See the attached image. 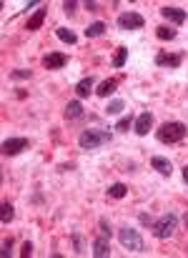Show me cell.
<instances>
[{"instance_id": "cell-1", "label": "cell", "mask_w": 188, "mask_h": 258, "mask_svg": "<svg viewBox=\"0 0 188 258\" xmlns=\"http://www.w3.org/2000/svg\"><path fill=\"white\" fill-rule=\"evenodd\" d=\"M188 136V125L181 120H166L158 131H156V141L163 146H176Z\"/></svg>"}, {"instance_id": "cell-2", "label": "cell", "mask_w": 188, "mask_h": 258, "mask_svg": "<svg viewBox=\"0 0 188 258\" xmlns=\"http://www.w3.org/2000/svg\"><path fill=\"white\" fill-rule=\"evenodd\" d=\"M113 141V133L110 131H100V128H88L78 136V146L83 151H95V148H103Z\"/></svg>"}, {"instance_id": "cell-3", "label": "cell", "mask_w": 188, "mask_h": 258, "mask_svg": "<svg viewBox=\"0 0 188 258\" xmlns=\"http://www.w3.org/2000/svg\"><path fill=\"white\" fill-rule=\"evenodd\" d=\"M118 241H120V246H123L126 251H131V253H146V241H143V236H141L136 228H131V226L118 228Z\"/></svg>"}, {"instance_id": "cell-4", "label": "cell", "mask_w": 188, "mask_h": 258, "mask_svg": "<svg viewBox=\"0 0 188 258\" xmlns=\"http://www.w3.org/2000/svg\"><path fill=\"white\" fill-rule=\"evenodd\" d=\"M153 236L158 238V241H168L176 231H178V216L176 213H163L161 218H156V223H153Z\"/></svg>"}, {"instance_id": "cell-5", "label": "cell", "mask_w": 188, "mask_h": 258, "mask_svg": "<svg viewBox=\"0 0 188 258\" xmlns=\"http://www.w3.org/2000/svg\"><path fill=\"white\" fill-rule=\"evenodd\" d=\"M115 25L120 28V30H143L146 28V18L141 15V13H136V10H123L118 18H115Z\"/></svg>"}, {"instance_id": "cell-6", "label": "cell", "mask_w": 188, "mask_h": 258, "mask_svg": "<svg viewBox=\"0 0 188 258\" xmlns=\"http://www.w3.org/2000/svg\"><path fill=\"white\" fill-rule=\"evenodd\" d=\"M28 148H30V141L28 138H20V136H13V138H5L3 141V156L5 158H15V156H20Z\"/></svg>"}, {"instance_id": "cell-7", "label": "cell", "mask_w": 188, "mask_h": 258, "mask_svg": "<svg viewBox=\"0 0 188 258\" xmlns=\"http://www.w3.org/2000/svg\"><path fill=\"white\" fill-rule=\"evenodd\" d=\"M183 58H186V53L183 50H178V53H168V50H158L156 53V66L158 68H181V63H183Z\"/></svg>"}, {"instance_id": "cell-8", "label": "cell", "mask_w": 188, "mask_h": 258, "mask_svg": "<svg viewBox=\"0 0 188 258\" xmlns=\"http://www.w3.org/2000/svg\"><path fill=\"white\" fill-rule=\"evenodd\" d=\"M158 13H161V18L168 20L171 25H183V23L188 20V13L183 10V8H178V5H163Z\"/></svg>"}, {"instance_id": "cell-9", "label": "cell", "mask_w": 188, "mask_h": 258, "mask_svg": "<svg viewBox=\"0 0 188 258\" xmlns=\"http://www.w3.org/2000/svg\"><path fill=\"white\" fill-rule=\"evenodd\" d=\"M66 66H68V53H63V50H53V53H48L43 58V68L45 71H60Z\"/></svg>"}, {"instance_id": "cell-10", "label": "cell", "mask_w": 188, "mask_h": 258, "mask_svg": "<svg viewBox=\"0 0 188 258\" xmlns=\"http://www.w3.org/2000/svg\"><path fill=\"white\" fill-rule=\"evenodd\" d=\"M151 128H153V113H148V110L138 113V115H136V123H133V133L143 138V136H148Z\"/></svg>"}, {"instance_id": "cell-11", "label": "cell", "mask_w": 188, "mask_h": 258, "mask_svg": "<svg viewBox=\"0 0 188 258\" xmlns=\"http://www.w3.org/2000/svg\"><path fill=\"white\" fill-rule=\"evenodd\" d=\"M93 93H95V78L93 76H88V78H83V81H78V83H76V95H78V100L91 98Z\"/></svg>"}, {"instance_id": "cell-12", "label": "cell", "mask_w": 188, "mask_h": 258, "mask_svg": "<svg viewBox=\"0 0 188 258\" xmlns=\"http://www.w3.org/2000/svg\"><path fill=\"white\" fill-rule=\"evenodd\" d=\"M151 168H153V171H158L163 178H171V173H173L171 161H168V158H163V156H153V158H151Z\"/></svg>"}, {"instance_id": "cell-13", "label": "cell", "mask_w": 188, "mask_h": 258, "mask_svg": "<svg viewBox=\"0 0 188 258\" xmlns=\"http://www.w3.org/2000/svg\"><path fill=\"white\" fill-rule=\"evenodd\" d=\"M91 248H93L91 253H93L95 258H108V256H110V238H105V236H98V238L93 241V246H91Z\"/></svg>"}, {"instance_id": "cell-14", "label": "cell", "mask_w": 188, "mask_h": 258, "mask_svg": "<svg viewBox=\"0 0 188 258\" xmlns=\"http://www.w3.org/2000/svg\"><path fill=\"white\" fill-rule=\"evenodd\" d=\"M45 15H48V10H45V5H43L40 10H35V13L28 18L25 30H40V28H43V23H45Z\"/></svg>"}, {"instance_id": "cell-15", "label": "cell", "mask_w": 188, "mask_h": 258, "mask_svg": "<svg viewBox=\"0 0 188 258\" xmlns=\"http://www.w3.org/2000/svg\"><path fill=\"white\" fill-rule=\"evenodd\" d=\"M83 103L81 100H71L68 105H66V120H81L83 118Z\"/></svg>"}, {"instance_id": "cell-16", "label": "cell", "mask_w": 188, "mask_h": 258, "mask_svg": "<svg viewBox=\"0 0 188 258\" xmlns=\"http://www.w3.org/2000/svg\"><path fill=\"white\" fill-rule=\"evenodd\" d=\"M115 88H118V81H115V78L100 81L98 88H95V95H98V98H108V95H113V93H115Z\"/></svg>"}, {"instance_id": "cell-17", "label": "cell", "mask_w": 188, "mask_h": 258, "mask_svg": "<svg viewBox=\"0 0 188 258\" xmlns=\"http://www.w3.org/2000/svg\"><path fill=\"white\" fill-rule=\"evenodd\" d=\"M105 30H108V25H105L103 20H95V23H91V25L86 28V38H88V40L100 38V35H105Z\"/></svg>"}, {"instance_id": "cell-18", "label": "cell", "mask_w": 188, "mask_h": 258, "mask_svg": "<svg viewBox=\"0 0 188 258\" xmlns=\"http://www.w3.org/2000/svg\"><path fill=\"white\" fill-rule=\"evenodd\" d=\"M156 38L158 40H176L178 38V30H173L171 25H158L156 28Z\"/></svg>"}, {"instance_id": "cell-19", "label": "cell", "mask_w": 188, "mask_h": 258, "mask_svg": "<svg viewBox=\"0 0 188 258\" xmlns=\"http://www.w3.org/2000/svg\"><path fill=\"white\" fill-rule=\"evenodd\" d=\"M55 35H58V40H63L68 45H76L78 43V35L73 30H68V28H55Z\"/></svg>"}, {"instance_id": "cell-20", "label": "cell", "mask_w": 188, "mask_h": 258, "mask_svg": "<svg viewBox=\"0 0 188 258\" xmlns=\"http://www.w3.org/2000/svg\"><path fill=\"white\" fill-rule=\"evenodd\" d=\"M126 193H128L126 183H110V185H108V198L120 201V198H126Z\"/></svg>"}, {"instance_id": "cell-21", "label": "cell", "mask_w": 188, "mask_h": 258, "mask_svg": "<svg viewBox=\"0 0 188 258\" xmlns=\"http://www.w3.org/2000/svg\"><path fill=\"white\" fill-rule=\"evenodd\" d=\"M71 241H73V251H76L78 256H83V253H86V238H83V233H81V231H73V233H71Z\"/></svg>"}, {"instance_id": "cell-22", "label": "cell", "mask_w": 188, "mask_h": 258, "mask_svg": "<svg viewBox=\"0 0 188 258\" xmlns=\"http://www.w3.org/2000/svg\"><path fill=\"white\" fill-rule=\"evenodd\" d=\"M133 123H136V118H133L131 113H128V115H120L118 123H115V131H118V133H128V131L133 128Z\"/></svg>"}, {"instance_id": "cell-23", "label": "cell", "mask_w": 188, "mask_h": 258, "mask_svg": "<svg viewBox=\"0 0 188 258\" xmlns=\"http://www.w3.org/2000/svg\"><path fill=\"white\" fill-rule=\"evenodd\" d=\"M126 60H128V48H126V45L115 48V55H113V68H123V66H126Z\"/></svg>"}, {"instance_id": "cell-24", "label": "cell", "mask_w": 188, "mask_h": 258, "mask_svg": "<svg viewBox=\"0 0 188 258\" xmlns=\"http://www.w3.org/2000/svg\"><path fill=\"white\" fill-rule=\"evenodd\" d=\"M123 110H126V103H123L120 98H113V100L105 105V113H108V115H120Z\"/></svg>"}, {"instance_id": "cell-25", "label": "cell", "mask_w": 188, "mask_h": 258, "mask_svg": "<svg viewBox=\"0 0 188 258\" xmlns=\"http://www.w3.org/2000/svg\"><path fill=\"white\" fill-rule=\"evenodd\" d=\"M13 218H15V208H13V203H3V213H0V223L3 226H8V223H13Z\"/></svg>"}, {"instance_id": "cell-26", "label": "cell", "mask_w": 188, "mask_h": 258, "mask_svg": "<svg viewBox=\"0 0 188 258\" xmlns=\"http://www.w3.org/2000/svg\"><path fill=\"white\" fill-rule=\"evenodd\" d=\"M10 78H13V81H30V78H33V73H30V71H25V68H18V71H13V73H10Z\"/></svg>"}, {"instance_id": "cell-27", "label": "cell", "mask_w": 188, "mask_h": 258, "mask_svg": "<svg viewBox=\"0 0 188 258\" xmlns=\"http://www.w3.org/2000/svg\"><path fill=\"white\" fill-rule=\"evenodd\" d=\"M98 228H100V236H105V238L113 236V228H110V221H108V218H100V221H98Z\"/></svg>"}, {"instance_id": "cell-28", "label": "cell", "mask_w": 188, "mask_h": 258, "mask_svg": "<svg viewBox=\"0 0 188 258\" xmlns=\"http://www.w3.org/2000/svg\"><path fill=\"white\" fill-rule=\"evenodd\" d=\"M138 223H141V226H146V228H153L156 218H153L151 213H141V216H138Z\"/></svg>"}, {"instance_id": "cell-29", "label": "cell", "mask_w": 188, "mask_h": 258, "mask_svg": "<svg viewBox=\"0 0 188 258\" xmlns=\"http://www.w3.org/2000/svg\"><path fill=\"white\" fill-rule=\"evenodd\" d=\"M76 10H78V3H76V0H66V3H63V13H66V15H73Z\"/></svg>"}, {"instance_id": "cell-30", "label": "cell", "mask_w": 188, "mask_h": 258, "mask_svg": "<svg viewBox=\"0 0 188 258\" xmlns=\"http://www.w3.org/2000/svg\"><path fill=\"white\" fill-rule=\"evenodd\" d=\"M0 253H3V258H8L13 253V238H5V241H3V251H0Z\"/></svg>"}, {"instance_id": "cell-31", "label": "cell", "mask_w": 188, "mask_h": 258, "mask_svg": "<svg viewBox=\"0 0 188 258\" xmlns=\"http://www.w3.org/2000/svg\"><path fill=\"white\" fill-rule=\"evenodd\" d=\"M20 256H23V258L33 256V243H30V241H25V243H23V251H20Z\"/></svg>"}, {"instance_id": "cell-32", "label": "cell", "mask_w": 188, "mask_h": 258, "mask_svg": "<svg viewBox=\"0 0 188 258\" xmlns=\"http://www.w3.org/2000/svg\"><path fill=\"white\" fill-rule=\"evenodd\" d=\"M83 8H86L88 13H98V3H95V0H86V3H83Z\"/></svg>"}, {"instance_id": "cell-33", "label": "cell", "mask_w": 188, "mask_h": 258, "mask_svg": "<svg viewBox=\"0 0 188 258\" xmlns=\"http://www.w3.org/2000/svg\"><path fill=\"white\" fill-rule=\"evenodd\" d=\"M181 175H183V183L188 185V166H183V168H181Z\"/></svg>"}, {"instance_id": "cell-34", "label": "cell", "mask_w": 188, "mask_h": 258, "mask_svg": "<svg viewBox=\"0 0 188 258\" xmlns=\"http://www.w3.org/2000/svg\"><path fill=\"white\" fill-rule=\"evenodd\" d=\"M183 226H186V228H188V211H186V213H183Z\"/></svg>"}]
</instances>
